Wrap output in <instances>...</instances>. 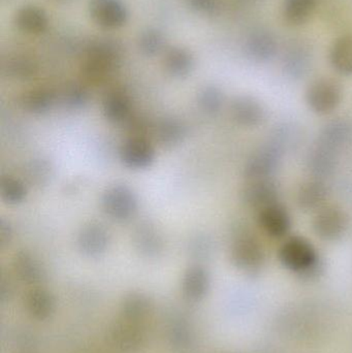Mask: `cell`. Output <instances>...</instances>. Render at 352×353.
I'll list each match as a JSON object with an SVG mask.
<instances>
[{"label":"cell","instance_id":"6da1fadb","mask_svg":"<svg viewBox=\"0 0 352 353\" xmlns=\"http://www.w3.org/2000/svg\"><path fill=\"white\" fill-rule=\"evenodd\" d=\"M278 259L283 267L302 276H311L320 269V254L308 239L289 236L279 247Z\"/></svg>","mask_w":352,"mask_h":353},{"label":"cell","instance_id":"d6a6232c","mask_svg":"<svg viewBox=\"0 0 352 353\" xmlns=\"http://www.w3.org/2000/svg\"><path fill=\"white\" fill-rule=\"evenodd\" d=\"M165 46L163 35L156 29H148L140 35L138 39V48L145 56L157 55L161 53Z\"/></svg>","mask_w":352,"mask_h":353},{"label":"cell","instance_id":"9a60e30c","mask_svg":"<svg viewBox=\"0 0 352 353\" xmlns=\"http://www.w3.org/2000/svg\"><path fill=\"white\" fill-rule=\"evenodd\" d=\"M110 243L111 234L99 222H89L79 232L78 247L86 256H101L109 248Z\"/></svg>","mask_w":352,"mask_h":353},{"label":"cell","instance_id":"cb8c5ba5","mask_svg":"<svg viewBox=\"0 0 352 353\" xmlns=\"http://www.w3.org/2000/svg\"><path fill=\"white\" fill-rule=\"evenodd\" d=\"M154 134L161 147L171 149L183 142L187 134V130L179 120L165 118L157 122L154 128Z\"/></svg>","mask_w":352,"mask_h":353},{"label":"cell","instance_id":"e575fe53","mask_svg":"<svg viewBox=\"0 0 352 353\" xmlns=\"http://www.w3.org/2000/svg\"><path fill=\"white\" fill-rule=\"evenodd\" d=\"M12 236H14V232H12V224L8 220L1 218V221H0V247L6 248V247L10 246Z\"/></svg>","mask_w":352,"mask_h":353},{"label":"cell","instance_id":"f546056e","mask_svg":"<svg viewBox=\"0 0 352 353\" xmlns=\"http://www.w3.org/2000/svg\"><path fill=\"white\" fill-rule=\"evenodd\" d=\"M6 70L8 76L17 80H30L37 72V65L34 60L28 56L17 55L8 60Z\"/></svg>","mask_w":352,"mask_h":353},{"label":"cell","instance_id":"4316f807","mask_svg":"<svg viewBox=\"0 0 352 353\" xmlns=\"http://www.w3.org/2000/svg\"><path fill=\"white\" fill-rule=\"evenodd\" d=\"M14 270L18 277L27 283H37L43 277L41 263L27 251H20L14 255Z\"/></svg>","mask_w":352,"mask_h":353},{"label":"cell","instance_id":"2e32d148","mask_svg":"<svg viewBox=\"0 0 352 353\" xmlns=\"http://www.w3.org/2000/svg\"><path fill=\"white\" fill-rule=\"evenodd\" d=\"M329 196L327 185L320 179L306 181L298 189L297 203L305 212H314L326 205Z\"/></svg>","mask_w":352,"mask_h":353},{"label":"cell","instance_id":"9c48e42d","mask_svg":"<svg viewBox=\"0 0 352 353\" xmlns=\"http://www.w3.org/2000/svg\"><path fill=\"white\" fill-rule=\"evenodd\" d=\"M244 52L246 57L256 63H268L278 53V41L272 31L264 27H256L246 37Z\"/></svg>","mask_w":352,"mask_h":353},{"label":"cell","instance_id":"ac0fdd59","mask_svg":"<svg viewBox=\"0 0 352 353\" xmlns=\"http://www.w3.org/2000/svg\"><path fill=\"white\" fill-rule=\"evenodd\" d=\"M103 110L107 121L115 124L123 123L132 115V101L125 91L115 89L105 95Z\"/></svg>","mask_w":352,"mask_h":353},{"label":"cell","instance_id":"f1b7e54d","mask_svg":"<svg viewBox=\"0 0 352 353\" xmlns=\"http://www.w3.org/2000/svg\"><path fill=\"white\" fill-rule=\"evenodd\" d=\"M225 94L219 87L208 85L200 89L198 94V105L205 114L215 116L220 113L225 105Z\"/></svg>","mask_w":352,"mask_h":353},{"label":"cell","instance_id":"7c38bea8","mask_svg":"<svg viewBox=\"0 0 352 353\" xmlns=\"http://www.w3.org/2000/svg\"><path fill=\"white\" fill-rule=\"evenodd\" d=\"M313 61L312 49L303 41L289 43L282 57V70L291 80H301L311 70Z\"/></svg>","mask_w":352,"mask_h":353},{"label":"cell","instance_id":"ffe728a7","mask_svg":"<svg viewBox=\"0 0 352 353\" xmlns=\"http://www.w3.org/2000/svg\"><path fill=\"white\" fill-rule=\"evenodd\" d=\"M351 128L349 122L342 119L333 120L322 128L318 136V145L339 153V150L349 142Z\"/></svg>","mask_w":352,"mask_h":353},{"label":"cell","instance_id":"4dcf8cb0","mask_svg":"<svg viewBox=\"0 0 352 353\" xmlns=\"http://www.w3.org/2000/svg\"><path fill=\"white\" fill-rule=\"evenodd\" d=\"M0 193L4 203L10 205H17L26 199L27 188L22 181L12 176H6L2 178Z\"/></svg>","mask_w":352,"mask_h":353},{"label":"cell","instance_id":"1f68e13d","mask_svg":"<svg viewBox=\"0 0 352 353\" xmlns=\"http://www.w3.org/2000/svg\"><path fill=\"white\" fill-rule=\"evenodd\" d=\"M89 92L81 84H70L64 89L62 94L63 105L70 110H81L88 103Z\"/></svg>","mask_w":352,"mask_h":353},{"label":"cell","instance_id":"44dd1931","mask_svg":"<svg viewBox=\"0 0 352 353\" xmlns=\"http://www.w3.org/2000/svg\"><path fill=\"white\" fill-rule=\"evenodd\" d=\"M14 24L27 34H41L47 29L49 20L45 10L35 6H25L17 12Z\"/></svg>","mask_w":352,"mask_h":353},{"label":"cell","instance_id":"3957f363","mask_svg":"<svg viewBox=\"0 0 352 353\" xmlns=\"http://www.w3.org/2000/svg\"><path fill=\"white\" fill-rule=\"evenodd\" d=\"M231 263L246 273H258L266 263V250L260 239L247 230L234 236L229 251Z\"/></svg>","mask_w":352,"mask_h":353},{"label":"cell","instance_id":"5b68a950","mask_svg":"<svg viewBox=\"0 0 352 353\" xmlns=\"http://www.w3.org/2000/svg\"><path fill=\"white\" fill-rule=\"evenodd\" d=\"M101 205L103 212L111 219L119 222L127 221L138 211V197L127 185H112L103 192Z\"/></svg>","mask_w":352,"mask_h":353},{"label":"cell","instance_id":"52a82bcc","mask_svg":"<svg viewBox=\"0 0 352 353\" xmlns=\"http://www.w3.org/2000/svg\"><path fill=\"white\" fill-rule=\"evenodd\" d=\"M283 150L280 145L267 144L254 151L244 165L246 180L272 178L280 167Z\"/></svg>","mask_w":352,"mask_h":353},{"label":"cell","instance_id":"7402d4cb","mask_svg":"<svg viewBox=\"0 0 352 353\" xmlns=\"http://www.w3.org/2000/svg\"><path fill=\"white\" fill-rule=\"evenodd\" d=\"M331 65L338 74L352 76V33L341 35L331 46Z\"/></svg>","mask_w":352,"mask_h":353},{"label":"cell","instance_id":"4fadbf2b","mask_svg":"<svg viewBox=\"0 0 352 353\" xmlns=\"http://www.w3.org/2000/svg\"><path fill=\"white\" fill-rule=\"evenodd\" d=\"M231 119L242 128H254L264 123L266 109L264 105L251 95H239L229 105Z\"/></svg>","mask_w":352,"mask_h":353},{"label":"cell","instance_id":"484cf974","mask_svg":"<svg viewBox=\"0 0 352 353\" xmlns=\"http://www.w3.org/2000/svg\"><path fill=\"white\" fill-rule=\"evenodd\" d=\"M318 0H283V20L291 26H302L313 16Z\"/></svg>","mask_w":352,"mask_h":353},{"label":"cell","instance_id":"5bb4252c","mask_svg":"<svg viewBox=\"0 0 352 353\" xmlns=\"http://www.w3.org/2000/svg\"><path fill=\"white\" fill-rule=\"evenodd\" d=\"M89 12L99 26L117 29L127 21L128 12L122 0H90Z\"/></svg>","mask_w":352,"mask_h":353},{"label":"cell","instance_id":"d6986e66","mask_svg":"<svg viewBox=\"0 0 352 353\" xmlns=\"http://www.w3.org/2000/svg\"><path fill=\"white\" fill-rule=\"evenodd\" d=\"M57 95L49 87L31 89L21 97L20 105L27 113L43 115L48 113L55 105Z\"/></svg>","mask_w":352,"mask_h":353},{"label":"cell","instance_id":"d4e9b609","mask_svg":"<svg viewBox=\"0 0 352 353\" xmlns=\"http://www.w3.org/2000/svg\"><path fill=\"white\" fill-rule=\"evenodd\" d=\"M165 72L174 78H185L194 68V58L188 50L172 48L163 58Z\"/></svg>","mask_w":352,"mask_h":353},{"label":"cell","instance_id":"836d02e7","mask_svg":"<svg viewBox=\"0 0 352 353\" xmlns=\"http://www.w3.org/2000/svg\"><path fill=\"white\" fill-rule=\"evenodd\" d=\"M189 8L203 14H216L219 10L218 0H185Z\"/></svg>","mask_w":352,"mask_h":353},{"label":"cell","instance_id":"ba28073f","mask_svg":"<svg viewBox=\"0 0 352 353\" xmlns=\"http://www.w3.org/2000/svg\"><path fill=\"white\" fill-rule=\"evenodd\" d=\"M242 203L260 211L268 205L279 203L280 189L272 178L246 180L240 191Z\"/></svg>","mask_w":352,"mask_h":353},{"label":"cell","instance_id":"d590c367","mask_svg":"<svg viewBox=\"0 0 352 353\" xmlns=\"http://www.w3.org/2000/svg\"><path fill=\"white\" fill-rule=\"evenodd\" d=\"M56 1H58V2H66V1H68V0H56Z\"/></svg>","mask_w":352,"mask_h":353},{"label":"cell","instance_id":"8992f818","mask_svg":"<svg viewBox=\"0 0 352 353\" xmlns=\"http://www.w3.org/2000/svg\"><path fill=\"white\" fill-rule=\"evenodd\" d=\"M349 228V217L341 208L326 205L314 214L312 230L316 236L326 242L340 240Z\"/></svg>","mask_w":352,"mask_h":353},{"label":"cell","instance_id":"7a4b0ae2","mask_svg":"<svg viewBox=\"0 0 352 353\" xmlns=\"http://www.w3.org/2000/svg\"><path fill=\"white\" fill-rule=\"evenodd\" d=\"M120 50L111 41H99L87 52L83 61V78L89 84L101 85L115 72L120 63Z\"/></svg>","mask_w":352,"mask_h":353},{"label":"cell","instance_id":"603a6c76","mask_svg":"<svg viewBox=\"0 0 352 353\" xmlns=\"http://www.w3.org/2000/svg\"><path fill=\"white\" fill-rule=\"evenodd\" d=\"M209 286L210 277L204 267L194 265L188 268L182 282V290L186 298L194 301L200 300L208 292Z\"/></svg>","mask_w":352,"mask_h":353},{"label":"cell","instance_id":"277c9868","mask_svg":"<svg viewBox=\"0 0 352 353\" xmlns=\"http://www.w3.org/2000/svg\"><path fill=\"white\" fill-rule=\"evenodd\" d=\"M342 85L330 77L315 79L306 89V103L310 111L316 115L327 116L334 113L342 103Z\"/></svg>","mask_w":352,"mask_h":353},{"label":"cell","instance_id":"e0dca14e","mask_svg":"<svg viewBox=\"0 0 352 353\" xmlns=\"http://www.w3.org/2000/svg\"><path fill=\"white\" fill-rule=\"evenodd\" d=\"M134 247L145 256H156L163 251V239L161 232L150 222H142L132 234Z\"/></svg>","mask_w":352,"mask_h":353},{"label":"cell","instance_id":"8fae6325","mask_svg":"<svg viewBox=\"0 0 352 353\" xmlns=\"http://www.w3.org/2000/svg\"><path fill=\"white\" fill-rule=\"evenodd\" d=\"M122 163L128 169L145 170L155 159V149L145 136H130L120 150Z\"/></svg>","mask_w":352,"mask_h":353},{"label":"cell","instance_id":"30bf717a","mask_svg":"<svg viewBox=\"0 0 352 353\" xmlns=\"http://www.w3.org/2000/svg\"><path fill=\"white\" fill-rule=\"evenodd\" d=\"M256 222L262 232L273 240H284L293 225L291 214L280 201L258 211Z\"/></svg>","mask_w":352,"mask_h":353},{"label":"cell","instance_id":"83f0119b","mask_svg":"<svg viewBox=\"0 0 352 353\" xmlns=\"http://www.w3.org/2000/svg\"><path fill=\"white\" fill-rule=\"evenodd\" d=\"M338 153L316 144L310 151L308 165L312 174L318 176L331 175L336 169Z\"/></svg>","mask_w":352,"mask_h":353}]
</instances>
